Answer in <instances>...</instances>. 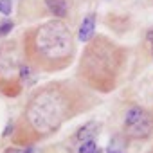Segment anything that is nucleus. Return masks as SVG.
Returning a JSON list of instances; mask_svg holds the SVG:
<instances>
[{
	"label": "nucleus",
	"mask_w": 153,
	"mask_h": 153,
	"mask_svg": "<svg viewBox=\"0 0 153 153\" xmlns=\"http://www.w3.org/2000/svg\"><path fill=\"white\" fill-rule=\"evenodd\" d=\"M101 105V97L74 79H54L36 87L15 119L11 142L34 146L54 137L68 121Z\"/></svg>",
	"instance_id": "f257e3e1"
},
{
	"label": "nucleus",
	"mask_w": 153,
	"mask_h": 153,
	"mask_svg": "<svg viewBox=\"0 0 153 153\" xmlns=\"http://www.w3.org/2000/svg\"><path fill=\"white\" fill-rule=\"evenodd\" d=\"M24 59L36 72L54 74L67 70L78 54V40L65 20L51 18L22 31Z\"/></svg>",
	"instance_id": "f03ea898"
},
{
	"label": "nucleus",
	"mask_w": 153,
	"mask_h": 153,
	"mask_svg": "<svg viewBox=\"0 0 153 153\" xmlns=\"http://www.w3.org/2000/svg\"><path fill=\"white\" fill-rule=\"evenodd\" d=\"M130 56V47L106 34H94L79 56L76 81L94 94H112L124 79Z\"/></svg>",
	"instance_id": "7ed1b4c3"
},
{
	"label": "nucleus",
	"mask_w": 153,
	"mask_h": 153,
	"mask_svg": "<svg viewBox=\"0 0 153 153\" xmlns=\"http://www.w3.org/2000/svg\"><path fill=\"white\" fill-rule=\"evenodd\" d=\"M25 65L20 38H6L0 42V96L16 99L24 94L22 67Z\"/></svg>",
	"instance_id": "20e7f679"
},
{
	"label": "nucleus",
	"mask_w": 153,
	"mask_h": 153,
	"mask_svg": "<svg viewBox=\"0 0 153 153\" xmlns=\"http://www.w3.org/2000/svg\"><path fill=\"white\" fill-rule=\"evenodd\" d=\"M123 137L128 140L146 142L153 135V114L139 103H130L123 115Z\"/></svg>",
	"instance_id": "39448f33"
},
{
	"label": "nucleus",
	"mask_w": 153,
	"mask_h": 153,
	"mask_svg": "<svg viewBox=\"0 0 153 153\" xmlns=\"http://www.w3.org/2000/svg\"><path fill=\"white\" fill-rule=\"evenodd\" d=\"M101 128L103 126H101L99 121H88V123H85L79 128L74 130V133L70 135V142H78L79 144L83 140H92V139H96L99 135Z\"/></svg>",
	"instance_id": "423d86ee"
},
{
	"label": "nucleus",
	"mask_w": 153,
	"mask_h": 153,
	"mask_svg": "<svg viewBox=\"0 0 153 153\" xmlns=\"http://www.w3.org/2000/svg\"><path fill=\"white\" fill-rule=\"evenodd\" d=\"M96 24H97V15L96 13H88L83 16L81 24H79V29H78V34H76V40H79L83 43L90 42L96 34Z\"/></svg>",
	"instance_id": "0eeeda50"
},
{
	"label": "nucleus",
	"mask_w": 153,
	"mask_h": 153,
	"mask_svg": "<svg viewBox=\"0 0 153 153\" xmlns=\"http://www.w3.org/2000/svg\"><path fill=\"white\" fill-rule=\"evenodd\" d=\"M42 2H43L45 11H47L52 18L65 20V18L68 16V11H70L68 0H42Z\"/></svg>",
	"instance_id": "6e6552de"
},
{
	"label": "nucleus",
	"mask_w": 153,
	"mask_h": 153,
	"mask_svg": "<svg viewBox=\"0 0 153 153\" xmlns=\"http://www.w3.org/2000/svg\"><path fill=\"white\" fill-rule=\"evenodd\" d=\"M76 153H103V151H101V148L97 146L96 139H92V140H83V142H79L78 148H76Z\"/></svg>",
	"instance_id": "1a4fd4ad"
},
{
	"label": "nucleus",
	"mask_w": 153,
	"mask_h": 153,
	"mask_svg": "<svg viewBox=\"0 0 153 153\" xmlns=\"http://www.w3.org/2000/svg\"><path fill=\"white\" fill-rule=\"evenodd\" d=\"M15 20H11V18H4L2 22H0V38H7L9 34H11V31L15 29Z\"/></svg>",
	"instance_id": "9d476101"
},
{
	"label": "nucleus",
	"mask_w": 153,
	"mask_h": 153,
	"mask_svg": "<svg viewBox=\"0 0 153 153\" xmlns=\"http://www.w3.org/2000/svg\"><path fill=\"white\" fill-rule=\"evenodd\" d=\"M2 153H36V149H34V146H15V144H11V146L4 148Z\"/></svg>",
	"instance_id": "9b49d317"
},
{
	"label": "nucleus",
	"mask_w": 153,
	"mask_h": 153,
	"mask_svg": "<svg viewBox=\"0 0 153 153\" xmlns=\"http://www.w3.org/2000/svg\"><path fill=\"white\" fill-rule=\"evenodd\" d=\"M11 13H13V0H0V15L7 18Z\"/></svg>",
	"instance_id": "f8f14e48"
},
{
	"label": "nucleus",
	"mask_w": 153,
	"mask_h": 153,
	"mask_svg": "<svg viewBox=\"0 0 153 153\" xmlns=\"http://www.w3.org/2000/svg\"><path fill=\"white\" fill-rule=\"evenodd\" d=\"M13 131H15V121H9L7 126H6V130H4V133H2V137H4V139H7V137L11 139Z\"/></svg>",
	"instance_id": "ddd939ff"
},
{
	"label": "nucleus",
	"mask_w": 153,
	"mask_h": 153,
	"mask_svg": "<svg viewBox=\"0 0 153 153\" xmlns=\"http://www.w3.org/2000/svg\"><path fill=\"white\" fill-rule=\"evenodd\" d=\"M146 42H148V45H149L151 51H153V27L146 31Z\"/></svg>",
	"instance_id": "4468645a"
},
{
	"label": "nucleus",
	"mask_w": 153,
	"mask_h": 153,
	"mask_svg": "<svg viewBox=\"0 0 153 153\" xmlns=\"http://www.w3.org/2000/svg\"><path fill=\"white\" fill-rule=\"evenodd\" d=\"M106 153H123V151H121V149H115V148H112V146H110Z\"/></svg>",
	"instance_id": "2eb2a0df"
},
{
	"label": "nucleus",
	"mask_w": 153,
	"mask_h": 153,
	"mask_svg": "<svg viewBox=\"0 0 153 153\" xmlns=\"http://www.w3.org/2000/svg\"><path fill=\"white\" fill-rule=\"evenodd\" d=\"M151 114H153V108H151Z\"/></svg>",
	"instance_id": "dca6fc26"
},
{
	"label": "nucleus",
	"mask_w": 153,
	"mask_h": 153,
	"mask_svg": "<svg viewBox=\"0 0 153 153\" xmlns=\"http://www.w3.org/2000/svg\"><path fill=\"white\" fill-rule=\"evenodd\" d=\"M151 153H153V149H151Z\"/></svg>",
	"instance_id": "f3484780"
}]
</instances>
